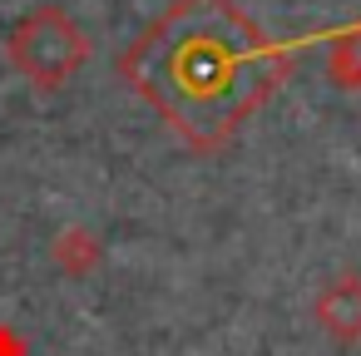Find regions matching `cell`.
Here are the masks:
<instances>
[{
	"mask_svg": "<svg viewBox=\"0 0 361 356\" xmlns=\"http://www.w3.org/2000/svg\"><path fill=\"white\" fill-rule=\"evenodd\" d=\"M331 80L341 90H361V30H351L331 45Z\"/></svg>",
	"mask_w": 361,
	"mask_h": 356,
	"instance_id": "4",
	"label": "cell"
},
{
	"mask_svg": "<svg viewBox=\"0 0 361 356\" xmlns=\"http://www.w3.org/2000/svg\"><path fill=\"white\" fill-rule=\"evenodd\" d=\"M317 317H322V326L326 331H336L341 341H351V336H361V277H336L326 292H322V302H317Z\"/></svg>",
	"mask_w": 361,
	"mask_h": 356,
	"instance_id": "3",
	"label": "cell"
},
{
	"mask_svg": "<svg viewBox=\"0 0 361 356\" xmlns=\"http://www.w3.org/2000/svg\"><path fill=\"white\" fill-rule=\"evenodd\" d=\"M11 60L20 75H30L45 90H60L85 60H90V40L85 30L60 11V6H40L30 11L16 30H11Z\"/></svg>",
	"mask_w": 361,
	"mask_h": 356,
	"instance_id": "2",
	"label": "cell"
},
{
	"mask_svg": "<svg viewBox=\"0 0 361 356\" xmlns=\"http://www.w3.org/2000/svg\"><path fill=\"white\" fill-rule=\"evenodd\" d=\"M124 80L198 144H223L277 85L272 45L228 0H173L124 55Z\"/></svg>",
	"mask_w": 361,
	"mask_h": 356,
	"instance_id": "1",
	"label": "cell"
}]
</instances>
